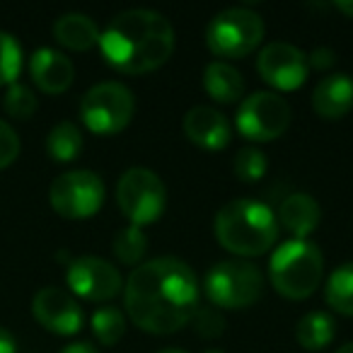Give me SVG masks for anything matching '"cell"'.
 Here are the masks:
<instances>
[{"mask_svg":"<svg viewBox=\"0 0 353 353\" xmlns=\"http://www.w3.org/2000/svg\"><path fill=\"white\" fill-rule=\"evenodd\" d=\"M199 279L182 259L160 256L143 261L123 285L126 314L138 329L155 336L179 332L199 307Z\"/></svg>","mask_w":353,"mask_h":353,"instance_id":"obj_1","label":"cell"},{"mask_svg":"<svg viewBox=\"0 0 353 353\" xmlns=\"http://www.w3.org/2000/svg\"><path fill=\"white\" fill-rule=\"evenodd\" d=\"M97 46L114 70L143 75L162 68L174 54V30L155 10H126L109 22Z\"/></svg>","mask_w":353,"mask_h":353,"instance_id":"obj_2","label":"cell"},{"mask_svg":"<svg viewBox=\"0 0 353 353\" xmlns=\"http://www.w3.org/2000/svg\"><path fill=\"white\" fill-rule=\"evenodd\" d=\"M213 232L223 250L235 256H261L279 240V221L266 203L235 199L218 211Z\"/></svg>","mask_w":353,"mask_h":353,"instance_id":"obj_3","label":"cell"},{"mask_svg":"<svg viewBox=\"0 0 353 353\" xmlns=\"http://www.w3.org/2000/svg\"><path fill=\"white\" fill-rule=\"evenodd\" d=\"M324 276L322 252L310 240H288L271 254V285L288 300H307Z\"/></svg>","mask_w":353,"mask_h":353,"instance_id":"obj_4","label":"cell"},{"mask_svg":"<svg viewBox=\"0 0 353 353\" xmlns=\"http://www.w3.org/2000/svg\"><path fill=\"white\" fill-rule=\"evenodd\" d=\"M203 293L218 310H245L264 295V276L250 261H218L203 276Z\"/></svg>","mask_w":353,"mask_h":353,"instance_id":"obj_5","label":"cell"},{"mask_svg":"<svg viewBox=\"0 0 353 353\" xmlns=\"http://www.w3.org/2000/svg\"><path fill=\"white\" fill-rule=\"evenodd\" d=\"M264 39V20L250 8H228L218 12L206 30V46L218 59L250 56Z\"/></svg>","mask_w":353,"mask_h":353,"instance_id":"obj_6","label":"cell"},{"mask_svg":"<svg viewBox=\"0 0 353 353\" xmlns=\"http://www.w3.org/2000/svg\"><path fill=\"white\" fill-rule=\"evenodd\" d=\"M117 203L131 225H150L165 213L167 187L148 167H131L123 172L117 184Z\"/></svg>","mask_w":353,"mask_h":353,"instance_id":"obj_7","label":"cell"},{"mask_svg":"<svg viewBox=\"0 0 353 353\" xmlns=\"http://www.w3.org/2000/svg\"><path fill=\"white\" fill-rule=\"evenodd\" d=\"M136 112L133 92L121 83H99L85 92L80 119L97 136H114L131 123Z\"/></svg>","mask_w":353,"mask_h":353,"instance_id":"obj_8","label":"cell"},{"mask_svg":"<svg viewBox=\"0 0 353 353\" xmlns=\"http://www.w3.org/2000/svg\"><path fill=\"white\" fill-rule=\"evenodd\" d=\"M104 182L90 170H73L56 176L49 189L54 211L70 221L92 218L104 203Z\"/></svg>","mask_w":353,"mask_h":353,"instance_id":"obj_9","label":"cell"},{"mask_svg":"<svg viewBox=\"0 0 353 353\" xmlns=\"http://www.w3.org/2000/svg\"><path fill=\"white\" fill-rule=\"evenodd\" d=\"M290 107L279 92H254L240 102L235 126L247 141L269 143L285 133Z\"/></svg>","mask_w":353,"mask_h":353,"instance_id":"obj_10","label":"cell"},{"mask_svg":"<svg viewBox=\"0 0 353 353\" xmlns=\"http://www.w3.org/2000/svg\"><path fill=\"white\" fill-rule=\"evenodd\" d=\"M256 70L266 85L281 90V92H290V90L303 88L307 80V54L288 41H274L259 51Z\"/></svg>","mask_w":353,"mask_h":353,"instance_id":"obj_11","label":"cell"},{"mask_svg":"<svg viewBox=\"0 0 353 353\" xmlns=\"http://www.w3.org/2000/svg\"><path fill=\"white\" fill-rule=\"evenodd\" d=\"M68 288L75 295L92 303H104V300L117 298L123 290V279L114 264L99 256H78L68 264L65 271Z\"/></svg>","mask_w":353,"mask_h":353,"instance_id":"obj_12","label":"cell"},{"mask_svg":"<svg viewBox=\"0 0 353 353\" xmlns=\"http://www.w3.org/2000/svg\"><path fill=\"white\" fill-rule=\"evenodd\" d=\"M32 312L44 329L61 336H73L83 327V310L68 290L46 285L32 300Z\"/></svg>","mask_w":353,"mask_h":353,"instance_id":"obj_13","label":"cell"},{"mask_svg":"<svg viewBox=\"0 0 353 353\" xmlns=\"http://www.w3.org/2000/svg\"><path fill=\"white\" fill-rule=\"evenodd\" d=\"M30 75L34 85L46 94H61L73 85L75 68L65 54L56 49H37L30 59Z\"/></svg>","mask_w":353,"mask_h":353,"instance_id":"obj_14","label":"cell"},{"mask_svg":"<svg viewBox=\"0 0 353 353\" xmlns=\"http://www.w3.org/2000/svg\"><path fill=\"white\" fill-rule=\"evenodd\" d=\"M184 133L194 145L203 150H223L230 143V123L218 109L213 107H194L184 117Z\"/></svg>","mask_w":353,"mask_h":353,"instance_id":"obj_15","label":"cell"},{"mask_svg":"<svg viewBox=\"0 0 353 353\" xmlns=\"http://www.w3.org/2000/svg\"><path fill=\"white\" fill-rule=\"evenodd\" d=\"M312 109L327 121L346 117L353 109V78L346 73H332L317 83L312 92Z\"/></svg>","mask_w":353,"mask_h":353,"instance_id":"obj_16","label":"cell"},{"mask_svg":"<svg viewBox=\"0 0 353 353\" xmlns=\"http://www.w3.org/2000/svg\"><path fill=\"white\" fill-rule=\"evenodd\" d=\"M319 203L310 194H290L279 206V225L293 235V240H307L319 225Z\"/></svg>","mask_w":353,"mask_h":353,"instance_id":"obj_17","label":"cell"},{"mask_svg":"<svg viewBox=\"0 0 353 353\" xmlns=\"http://www.w3.org/2000/svg\"><path fill=\"white\" fill-rule=\"evenodd\" d=\"M203 90L213 102L235 104L245 92V80L235 65L225 63V61H213L203 70Z\"/></svg>","mask_w":353,"mask_h":353,"instance_id":"obj_18","label":"cell"},{"mask_svg":"<svg viewBox=\"0 0 353 353\" xmlns=\"http://www.w3.org/2000/svg\"><path fill=\"white\" fill-rule=\"evenodd\" d=\"M99 27L92 17L83 15V12H65L56 20L54 37L59 44L73 51H88L99 44Z\"/></svg>","mask_w":353,"mask_h":353,"instance_id":"obj_19","label":"cell"},{"mask_svg":"<svg viewBox=\"0 0 353 353\" xmlns=\"http://www.w3.org/2000/svg\"><path fill=\"white\" fill-rule=\"evenodd\" d=\"M336 322L329 312H307L295 327V339L305 351H322L334 341Z\"/></svg>","mask_w":353,"mask_h":353,"instance_id":"obj_20","label":"cell"},{"mask_svg":"<svg viewBox=\"0 0 353 353\" xmlns=\"http://www.w3.org/2000/svg\"><path fill=\"white\" fill-rule=\"evenodd\" d=\"M46 150L56 162H70L83 150V131L73 121H61L46 136Z\"/></svg>","mask_w":353,"mask_h":353,"instance_id":"obj_21","label":"cell"},{"mask_svg":"<svg viewBox=\"0 0 353 353\" xmlns=\"http://www.w3.org/2000/svg\"><path fill=\"white\" fill-rule=\"evenodd\" d=\"M324 298L332 310H336L339 314L353 317V261L339 266L327 281L324 288Z\"/></svg>","mask_w":353,"mask_h":353,"instance_id":"obj_22","label":"cell"},{"mask_svg":"<svg viewBox=\"0 0 353 353\" xmlns=\"http://www.w3.org/2000/svg\"><path fill=\"white\" fill-rule=\"evenodd\" d=\"M92 334L102 346H117L126 334V317L119 307H99L90 319Z\"/></svg>","mask_w":353,"mask_h":353,"instance_id":"obj_23","label":"cell"},{"mask_svg":"<svg viewBox=\"0 0 353 353\" xmlns=\"http://www.w3.org/2000/svg\"><path fill=\"white\" fill-rule=\"evenodd\" d=\"M148 250V237L143 232V228L128 225L123 230H119V235L114 237V254L121 264L136 266L143 261Z\"/></svg>","mask_w":353,"mask_h":353,"instance_id":"obj_24","label":"cell"},{"mask_svg":"<svg viewBox=\"0 0 353 353\" xmlns=\"http://www.w3.org/2000/svg\"><path fill=\"white\" fill-rule=\"evenodd\" d=\"M22 70V49L8 32H0V85H12Z\"/></svg>","mask_w":353,"mask_h":353,"instance_id":"obj_25","label":"cell"},{"mask_svg":"<svg viewBox=\"0 0 353 353\" xmlns=\"http://www.w3.org/2000/svg\"><path fill=\"white\" fill-rule=\"evenodd\" d=\"M266 170H269V162L259 148H242L235 155V174L240 182H259V179H264Z\"/></svg>","mask_w":353,"mask_h":353,"instance_id":"obj_26","label":"cell"},{"mask_svg":"<svg viewBox=\"0 0 353 353\" xmlns=\"http://www.w3.org/2000/svg\"><path fill=\"white\" fill-rule=\"evenodd\" d=\"M189 324L194 327L196 336H201V339H218L225 332V317H223L221 310L213 307V305H199Z\"/></svg>","mask_w":353,"mask_h":353,"instance_id":"obj_27","label":"cell"},{"mask_svg":"<svg viewBox=\"0 0 353 353\" xmlns=\"http://www.w3.org/2000/svg\"><path fill=\"white\" fill-rule=\"evenodd\" d=\"M37 94L32 92L27 85L22 83H12L8 85L6 92V112L15 119H30L37 112Z\"/></svg>","mask_w":353,"mask_h":353,"instance_id":"obj_28","label":"cell"},{"mask_svg":"<svg viewBox=\"0 0 353 353\" xmlns=\"http://www.w3.org/2000/svg\"><path fill=\"white\" fill-rule=\"evenodd\" d=\"M17 155H20V138L10 123L0 119V167L12 165Z\"/></svg>","mask_w":353,"mask_h":353,"instance_id":"obj_29","label":"cell"},{"mask_svg":"<svg viewBox=\"0 0 353 353\" xmlns=\"http://www.w3.org/2000/svg\"><path fill=\"white\" fill-rule=\"evenodd\" d=\"M307 63H310V68L329 70L334 63H336V54H334L329 46H317V49L307 56Z\"/></svg>","mask_w":353,"mask_h":353,"instance_id":"obj_30","label":"cell"},{"mask_svg":"<svg viewBox=\"0 0 353 353\" xmlns=\"http://www.w3.org/2000/svg\"><path fill=\"white\" fill-rule=\"evenodd\" d=\"M0 353H17V343L6 327H0Z\"/></svg>","mask_w":353,"mask_h":353,"instance_id":"obj_31","label":"cell"},{"mask_svg":"<svg viewBox=\"0 0 353 353\" xmlns=\"http://www.w3.org/2000/svg\"><path fill=\"white\" fill-rule=\"evenodd\" d=\"M61 353H97V348H94L92 343H88V341H78V343H70V346H65Z\"/></svg>","mask_w":353,"mask_h":353,"instance_id":"obj_32","label":"cell"},{"mask_svg":"<svg viewBox=\"0 0 353 353\" xmlns=\"http://www.w3.org/2000/svg\"><path fill=\"white\" fill-rule=\"evenodd\" d=\"M334 8H336L339 12H343V15L351 17V20H353V0H346V3H334Z\"/></svg>","mask_w":353,"mask_h":353,"instance_id":"obj_33","label":"cell"},{"mask_svg":"<svg viewBox=\"0 0 353 353\" xmlns=\"http://www.w3.org/2000/svg\"><path fill=\"white\" fill-rule=\"evenodd\" d=\"M336 353H353V341H351V343H343V346L339 348Z\"/></svg>","mask_w":353,"mask_h":353,"instance_id":"obj_34","label":"cell"},{"mask_svg":"<svg viewBox=\"0 0 353 353\" xmlns=\"http://www.w3.org/2000/svg\"><path fill=\"white\" fill-rule=\"evenodd\" d=\"M157 353H184V351H179V348H165V351H157Z\"/></svg>","mask_w":353,"mask_h":353,"instance_id":"obj_35","label":"cell"},{"mask_svg":"<svg viewBox=\"0 0 353 353\" xmlns=\"http://www.w3.org/2000/svg\"><path fill=\"white\" fill-rule=\"evenodd\" d=\"M203 353H225V351H221V348H208V351H203Z\"/></svg>","mask_w":353,"mask_h":353,"instance_id":"obj_36","label":"cell"}]
</instances>
